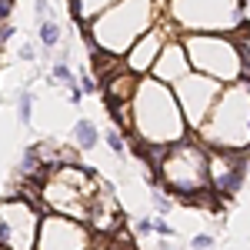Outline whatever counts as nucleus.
Here are the masks:
<instances>
[{"label": "nucleus", "instance_id": "obj_18", "mask_svg": "<svg viewBox=\"0 0 250 250\" xmlns=\"http://www.w3.org/2000/svg\"><path fill=\"white\" fill-rule=\"evenodd\" d=\"M150 200H154V207H157V213H160V217L173 210V197L167 190H154V197H150Z\"/></svg>", "mask_w": 250, "mask_h": 250}, {"label": "nucleus", "instance_id": "obj_23", "mask_svg": "<svg viewBox=\"0 0 250 250\" xmlns=\"http://www.w3.org/2000/svg\"><path fill=\"white\" fill-rule=\"evenodd\" d=\"M20 60H27V63H30V60H37V47H34V43H20Z\"/></svg>", "mask_w": 250, "mask_h": 250}, {"label": "nucleus", "instance_id": "obj_22", "mask_svg": "<svg viewBox=\"0 0 250 250\" xmlns=\"http://www.w3.org/2000/svg\"><path fill=\"white\" fill-rule=\"evenodd\" d=\"M134 230L144 233V237H147V233H154V217H140V220L134 224Z\"/></svg>", "mask_w": 250, "mask_h": 250}, {"label": "nucleus", "instance_id": "obj_19", "mask_svg": "<svg viewBox=\"0 0 250 250\" xmlns=\"http://www.w3.org/2000/svg\"><path fill=\"white\" fill-rule=\"evenodd\" d=\"M210 247H213L210 233H193L190 237V250H210Z\"/></svg>", "mask_w": 250, "mask_h": 250}, {"label": "nucleus", "instance_id": "obj_26", "mask_svg": "<svg viewBox=\"0 0 250 250\" xmlns=\"http://www.w3.org/2000/svg\"><path fill=\"white\" fill-rule=\"evenodd\" d=\"M0 250H7V247H0Z\"/></svg>", "mask_w": 250, "mask_h": 250}, {"label": "nucleus", "instance_id": "obj_4", "mask_svg": "<svg viewBox=\"0 0 250 250\" xmlns=\"http://www.w3.org/2000/svg\"><path fill=\"white\" fill-rule=\"evenodd\" d=\"M197 140L207 150H247L250 147V80L224 87L213 110L200 124Z\"/></svg>", "mask_w": 250, "mask_h": 250}, {"label": "nucleus", "instance_id": "obj_12", "mask_svg": "<svg viewBox=\"0 0 250 250\" xmlns=\"http://www.w3.org/2000/svg\"><path fill=\"white\" fill-rule=\"evenodd\" d=\"M164 43H167L164 30H157V27L147 30V34L127 50V60H124L127 70L137 74V77H150V70H154V63H157V57H160V50H164Z\"/></svg>", "mask_w": 250, "mask_h": 250}, {"label": "nucleus", "instance_id": "obj_25", "mask_svg": "<svg viewBox=\"0 0 250 250\" xmlns=\"http://www.w3.org/2000/svg\"><path fill=\"white\" fill-rule=\"evenodd\" d=\"M247 173H250V147H247Z\"/></svg>", "mask_w": 250, "mask_h": 250}, {"label": "nucleus", "instance_id": "obj_13", "mask_svg": "<svg viewBox=\"0 0 250 250\" xmlns=\"http://www.w3.org/2000/svg\"><path fill=\"white\" fill-rule=\"evenodd\" d=\"M100 140H104V134L97 130V124L90 117H77L74 120V144H77L83 154H90L94 147H100Z\"/></svg>", "mask_w": 250, "mask_h": 250}, {"label": "nucleus", "instance_id": "obj_14", "mask_svg": "<svg viewBox=\"0 0 250 250\" xmlns=\"http://www.w3.org/2000/svg\"><path fill=\"white\" fill-rule=\"evenodd\" d=\"M117 0H70V10L80 23H90L94 17H100L104 10H110Z\"/></svg>", "mask_w": 250, "mask_h": 250}, {"label": "nucleus", "instance_id": "obj_16", "mask_svg": "<svg viewBox=\"0 0 250 250\" xmlns=\"http://www.w3.org/2000/svg\"><path fill=\"white\" fill-rule=\"evenodd\" d=\"M104 144H107L117 157L127 154V137H124V130H117V127H107V130H104Z\"/></svg>", "mask_w": 250, "mask_h": 250}, {"label": "nucleus", "instance_id": "obj_10", "mask_svg": "<svg viewBox=\"0 0 250 250\" xmlns=\"http://www.w3.org/2000/svg\"><path fill=\"white\" fill-rule=\"evenodd\" d=\"M207 170L213 197H233L247 177V150H210Z\"/></svg>", "mask_w": 250, "mask_h": 250}, {"label": "nucleus", "instance_id": "obj_2", "mask_svg": "<svg viewBox=\"0 0 250 250\" xmlns=\"http://www.w3.org/2000/svg\"><path fill=\"white\" fill-rule=\"evenodd\" d=\"M157 17V0H117L110 10H104L100 17H94L87 27V43L90 50H104L114 57H127V50L147 30H154Z\"/></svg>", "mask_w": 250, "mask_h": 250}, {"label": "nucleus", "instance_id": "obj_20", "mask_svg": "<svg viewBox=\"0 0 250 250\" xmlns=\"http://www.w3.org/2000/svg\"><path fill=\"white\" fill-rule=\"evenodd\" d=\"M34 17H37V20L54 17V10H50V0H34Z\"/></svg>", "mask_w": 250, "mask_h": 250}, {"label": "nucleus", "instance_id": "obj_5", "mask_svg": "<svg viewBox=\"0 0 250 250\" xmlns=\"http://www.w3.org/2000/svg\"><path fill=\"white\" fill-rule=\"evenodd\" d=\"M207 164H210V150L190 134L187 140H180V144L167 147L154 170H157V177H160V184H164V190H167V193L197 200V193H200V197L213 193L210 190V170H207Z\"/></svg>", "mask_w": 250, "mask_h": 250}, {"label": "nucleus", "instance_id": "obj_1", "mask_svg": "<svg viewBox=\"0 0 250 250\" xmlns=\"http://www.w3.org/2000/svg\"><path fill=\"white\" fill-rule=\"evenodd\" d=\"M127 134H134L140 147H154V150H167V147L190 137V127L184 120V110L177 104L173 87L154 77H140V87L130 100Z\"/></svg>", "mask_w": 250, "mask_h": 250}, {"label": "nucleus", "instance_id": "obj_21", "mask_svg": "<svg viewBox=\"0 0 250 250\" xmlns=\"http://www.w3.org/2000/svg\"><path fill=\"white\" fill-rule=\"evenodd\" d=\"M154 233H157V237H173V227L164 220V217H160V213L154 217Z\"/></svg>", "mask_w": 250, "mask_h": 250}, {"label": "nucleus", "instance_id": "obj_11", "mask_svg": "<svg viewBox=\"0 0 250 250\" xmlns=\"http://www.w3.org/2000/svg\"><path fill=\"white\" fill-rule=\"evenodd\" d=\"M190 57H187V47H184V37H170L167 43H164V50H160V57H157L154 70H150V77L160 80V83H167V87H173V83H180V80L190 74Z\"/></svg>", "mask_w": 250, "mask_h": 250}, {"label": "nucleus", "instance_id": "obj_15", "mask_svg": "<svg viewBox=\"0 0 250 250\" xmlns=\"http://www.w3.org/2000/svg\"><path fill=\"white\" fill-rule=\"evenodd\" d=\"M60 37H63V30H60L57 17H47V20H37V40L43 50H57Z\"/></svg>", "mask_w": 250, "mask_h": 250}, {"label": "nucleus", "instance_id": "obj_9", "mask_svg": "<svg viewBox=\"0 0 250 250\" xmlns=\"http://www.w3.org/2000/svg\"><path fill=\"white\" fill-rule=\"evenodd\" d=\"M94 247V230L63 213H47L40 220L37 230V247L34 250H90Z\"/></svg>", "mask_w": 250, "mask_h": 250}, {"label": "nucleus", "instance_id": "obj_6", "mask_svg": "<svg viewBox=\"0 0 250 250\" xmlns=\"http://www.w3.org/2000/svg\"><path fill=\"white\" fill-rule=\"evenodd\" d=\"M244 40H247V30L244 34H187L184 47L197 74L213 77L217 83H237V80H247Z\"/></svg>", "mask_w": 250, "mask_h": 250}, {"label": "nucleus", "instance_id": "obj_17", "mask_svg": "<svg viewBox=\"0 0 250 250\" xmlns=\"http://www.w3.org/2000/svg\"><path fill=\"white\" fill-rule=\"evenodd\" d=\"M17 117L23 127H30V117H34V94L30 90H20L17 94Z\"/></svg>", "mask_w": 250, "mask_h": 250}, {"label": "nucleus", "instance_id": "obj_3", "mask_svg": "<svg viewBox=\"0 0 250 250\" xmlns=\"http://www.w3.org/2000/svg\"><path fill=\"white\" fill-rule=\"evenodd\" d=\"M244 0H167L164 27L173 37L187 34H244L247 30Z\"/></svg>", "mask_w": 250, "mask_h": 250}, {"label": "nucleus", "instance_id": "obj_7", "mask_svg": "<svg viewBox=\"0 0 250 250\" xmlns=\"http://www.w3.org/2000/svg\"><path fill=\"white\" fill-rule=\"evenodd\" d=\"M40 200L34 197H10L0 204V247L34 250L40 230Z\"/></svg>", "mask_w": 250, "mask_h": 250}, {"label": "nucleus", "instance_id": "obj_8", "mask_svg": "<svg viewBox=\"0 0 250 250\" xmlns=\"http://www.w3.org/2000/svg\"><path fill=\"white\" fill-rule=\"evenodd\" d=\"M220 90H224V83H217L213 77H204V74H197V70H190L180 83H173V94H177V104H180V110H184V120H187L190 134L200 130V124H204L207 114L213 110Z\"/></svg>", "mask_w": 250, "mask_h": 250}, {"label": "nucleus", "instance_id": "obj_24", "mask_svg": "<svg viewBox=\"0 0 250 250\" xmlns=\"http://www.w3.org/2000/svg\"><path fill=\"white\" fill-rule=\"evenodd\" d=\"M10 37H14V23H10V20H0V47H3Z\"/></svg>", "mask_w": 250, "mask_h": 250}]
</instances>
